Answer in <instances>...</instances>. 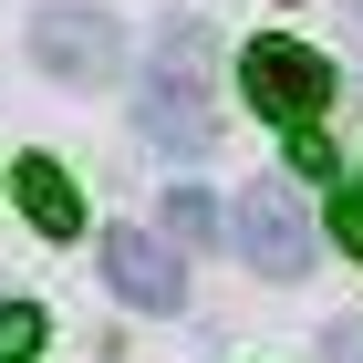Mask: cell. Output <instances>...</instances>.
<instances>
[{"label": "cell", "mask_w": 363, "mask_h": 363, "mask_svg": "<svg viewBox=\"0 0 363 363\" xmlns=\"http://www.w3.org/2000/svg\"><path fill=\"white\" fill-rule=\"evenodd\" d=\"M197 62H208V31L197 21H167L156 31V62H145V94H135V114H145V135L156 145H177V156H208V94H197Z\"/></svg>", "instance_id": "6da1fadb"}, {"label": "cell", "mask_w": 363, "mask_h": 363, "mask_svg": "<svg viewBox=\"0 0 363 363\" xmlns=\"http://www.w3.org/2000/svg\"><path fill=\"white\" fill-rule=\"evenodd\" d=\"M31 62H42L52 84L94 94V84L125 73V31H114L94 0H42V11H31Z\"/></svg>", "instance_id": "7a4b0ae2"}, {"label": "cell", "mask_w": 363, "mask_h": 363, "mask_svg": "<svg viewBox=\"0 0 363 363\" xmlns=\"http://www.w3.org/2000/svg\"><path fill=\"white\" fill-rule=\"evenodd\" d=\"M239 94H250L270 125H311V114L333 104V62L301 52V42H250V52H239Z\"/></svg>", "instance_id": "3957f363"}, {"label": "cell", "mask_w": 363, "mask_h": 363, "mask_svg": "<svg viewBox=\"0 0 363 363\" xmlns=\"http://www.w3.org/2000/svg\"><path fill=\"white\" fill-rule=\"evenodd\" d=\"M228 228H239V259L270 280H301L311 270V218H301V197L280 187V177H259L239 208H228Z\"/></svg>", "instance_id": "277c9868"}, {"label": "cell", "mask_w": 363, "mask_h": 363, "mask_svg": "<svg viewBox=\"0 0 363 363\" xmlns=\"http://www.w3.org/2000/svg\"><path fill=\"white\" fill-rule=\"evenodd\" d=\"M94 259H104V280H114L135 311H177V301H187L177 250H167V239H145V228H104V239H94Z\"/></svg>", "instance_id": "5b68a950"}, {"label": "cell", "mask_w": 363, "mask_h": 363, "mask_svg": "<svg viewBox=\"0 0 363 363\" xmlns=\"http://www.w3.org/2000/svg\"><path fill=\"white\" fill-rule=\"evenodd\" d=\"M11 187H21V208H31V228H42V239H73V228H84V197H73V177H62L52 156H21V167H11Z\"/></svg>", "instance_id": "8992f818"}, {"label": "cell", "mask_w": 363, "mask_h": 363, "mask_svg": "<svg viewBox=\"0 0 363 363\" xmlns=\"http://www.w3.org/2000/svg\"><path fill=\"white\" fill-rule=\"evenodd\" d=\"M167 239L177 250H208V239H218V208H208L197 187H167Z\"/></svg>", "instance_id": "52a82bcc"}, {"label": "cell", "mask_w": 363, "mask_h": 363, "mask_svg": "<svg viewBox=\"0 0 363 363\" xmlns=\"http://www.w3.org/2000/svg\"><path fill=\"white\" fill-rule=\"evenodd\" d=\"M42 353V311L31 301H0V363H31Z\"/></svg>", "instance_id": "ba28073f"}, {"label": "cell", "mask_w": 363, "mask_h": 363, "mask_svg": "<svg viewBox=\"0 0 363 363\" xmlns=\"http://www.w3.org/2000/svg\"><path fill=\"white\" fill-rule=\"evenodd\" d=\"M311 353H322V363H363V322H322Z\"/></svg>", "instance_id": "9c48e42d"}, {"label": "cell", "mask_w": 363, "mask_h": 363, "mask_svg": "<svg viewBox=\"0 0 363 363\" xmlns=\"http://www.w3.org/2000/svg\"><path fill=\"white\" fill-rule=\"evenodd\" d=\"M333 239H342V250H353V259H363V197H353V187H342V197H333Z\"/></svg>", "instance_id": "30bf717a"}, {"label": "cell", "mask_w": 363, "mask_h": 363, "mask_svg": "<svg viewBox=\"0 0 363 363\" xmlns=\"http://www.w3.org/2000/svg\"><path fill=\"white\" fill-rule=\"evenodd\" d=\"M291 167H301V177H322V167H333V145L311 135V125H291Z\"/></svg>", "instance_id": "8fae6325"}]
</instances>
